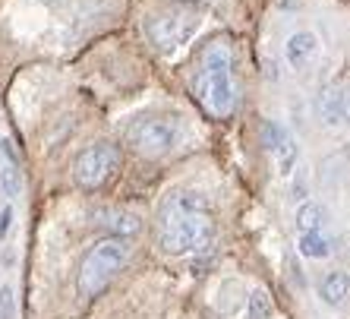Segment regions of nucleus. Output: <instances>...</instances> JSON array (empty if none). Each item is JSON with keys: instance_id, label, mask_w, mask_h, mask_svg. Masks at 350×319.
<instances>
[{"instance_id": "18", "label": "nucleus", "mask_w": 350, "mask_h": 319, "mask_svg": "<svg viewBox=\"0 0 350 319\" xmlns=\"http://www.w3.org/2000/svg\"><path fill=\"white\" fill-rule=\"evenodd\" d=\"M177 3H187V7H202V3H215V0H177Z\"/></svg>"}, {"instance_id": "4", "label": "nucleus", "mask_w": 350, "mask_h": 319, "mask_svg": "<svg viewBox=\"0 0 350 319\" xmlns=\"http://www.w3.org/2000/svg\"><path fill=\"white\" fill-rule=\"evenodd\" d=\"M180 142V123L174 117L148 114L136 117L126 127V146L142 158H164L171 155Z\"/></svg>"}, {"instance_id": "11", "label": "nucleus", "mask_w": 350, "mask_h": 319, "mask_svg": "<svg viewBox=\"0 0 350 319\" xmlns=\"http://www.w3.org/2000/svg\"><path fill=\"white\" fill-rule=\"evenodd\" d=\"M319 114L325 123H347L350 127V86L344 89H328L319 101Z\"/></svg>"}, {"instance_id": "2", "label": "nucleus", "mask_w": 350, "mask_h": 319, "mask_svg": "<svg viewBox=\"0 0 350 319\" xmlns=\"http://www.w3.org/2000/svg\"><path fill=\"white\" fill-rule=\"evenodd\" d=\"M193 95L212 117H230L237 111V82H234V54L228 41H212L202 51L193 73Z\"/></svg>"}, {"instance_id": "3", "label": "nucleus", "mask_w": 350, "mask_h": 319, "mask_svg": "<svg viewBox=\"0 0 350 319\" xmlns=\"http://www.w3.org/2000/svg\"><path fill=\"white\" fill-rule=\"evenodd\" d=\"M130 244L120 238H105L92 246L79 262V275H76V291L79 297H98L111 281L117 279V272L130 262Z\"/></svg>"}, {"instance_id": "13", "label": "nucleus", "mask_w": 350, "mask_h": 319, "mask_svg": "<svg viewBox=\"0 0 350 319\" xmlns=\"http://www.w3.org/2000/svg\"><path fill=\"white\" fill-rule=\"evenodd\" d=\"M328 225V212L322 209L319 203H300V209H297V228H300V234H319V231Z\"/></svg>"}, {"instance_id": "12", "label": "nucleus", "mask_w": 350, "mask_h": 319, "mask_svg": "<svg viewBox=\"0 0 350 319\" xmlns=\"http://www.w3.org/2000/svg\"><path fill=\"white\" fill-rule=\"evenodd\" d=\"M347 291H350V275L341 272V269L328 272L325 279L319 281V297H322L325 303H332V307H338V303L347 297Z\"/></svg>"}, {"instance_id": "7", "label": "nucleus", "mask_w": 350, "mask_h": 319, "mask_svg": "<svg viewBox=\"0 0 350 319\" xmlns=\"http://www.w3.org/2000/svg\"><path fill=\"white\" fill-rule=\"evenodd\" d=\"M259 140H262V146H265V152L275 158L278 174H281V177L293 174L297 158H300V149H297V140L291 136V130L281 127V123H275V120H262Z\"/></svg>"}, {"instance_id": "5", "label": "nucleus", "mask_w": 350, "mask_h": 319, "mask_svg": "<svg viewBox=\"0 0 350 319\" xmlns=\"http://www.w3.org/2000/svg\"><path fill=\"white\" fill-rule=\"evenodd\" d=\"M142 32L158 54H174L199 32V16L189 10H158L142 19Z\"/></svg>"}, {"instance_id": "8", "label": "nucleus", "mask_w": 350, "mask_h": 319, "mask_svg": "<svg viewBox=\"0 0 350 319\" xmlns=\"http://www.w3.org/2000/svg\"><path fill=\"white\" fill-rule=\"evenodd\" d=\"M95 225L98 228L111 231L114 238L126 240V238H136L139 231H142V218L130 209H117V205H107V209H98L95 212Z\"/></svg>"}, {"instance_id": "14", "label": "nucleus", "mask_w": 350, "mask_h": 319, "mask_svg": "<svg viewBox=\"0 0 350 319\" xmlns=\"http://www.w3.org/2000/svg\"><path fill=\"white\" fill-rule=\"evenodd\" d=\"M275 316V303H271L269 291L265 288H256V291H250V297H246V310L240 319H271Z\"/></svg>"}, {"instance_id": "16", "label": "nucleus", "mask_w": 350, "mask_h": 319, "mask_svg": "<svg viewBox=\"0 0 350 319\" xmlns=\"http://www.w3.org/2000/svg\"><path fill=\"white\" fill-rule=\"evenodd\" d=\"M13 316V291L10 288H0V319Z\"/></svg>"}, {"instance_id": "10", "label": "nucleus", "mask_w": 350, "mask_h": 319, "mask_svg": "<svg viewBox=\"0 0 350 319\" xmlns=\"http://www.w3.org/2000/svg\"><path fill=\"white\" fill-rule=\"evenodd\" d=\"M0 190L7 199H16L23 193V174H19V158L13 155V142L0 140Z\"/></svg>"}, {"instance_id": "15", "label": "nucleus", "mask_w": 350, "mask_h": 319, "mask_svg": "<svg viewBox=\"0 0 350 319\" xmlns=\"http://www.w3.org/2000/svg\"><path fill=\"white\" fill-rule=\"evenodd\" d=\"M300 253L306 256V259H325L328 253H332V240L319 231V234H300Z\"/></svg>"}, {"instance_id": "9", "label": "nucleus", "mask_w": 350, "mask_h": 319, "mask_svg": "<svg viewBox=\"0 0 350 319\" xmlns=\"http://www.w3.org/2000/svg\"><path fill=\"white\" fill-rule=\"evenodd\" d=\"M319 51H322V44H319V38L312 32H293L291 38L284 41V60L293 66V70H310L312 64H316Z\"/></svg>"}, {"instance_id": "6", "label": "nucleus", "mask_w": 350, "mask_h": 319, "mask_svg": "<svg viewBox=\"0 0 350 319\" xmlns=\"http://www.w3.org/2000/svg\"><path fill=\"white\" fill-rule=\"evenodd\" d=\"M120 168V149L114 142H92L76 155L73 180L82 190H98L111 180V174Z\"/></svg>"}, {"instance_id": "1", "label": "nucleus", "mask_w": 350, "mask_h": 319, "mask_svg": "<svg viewBox=\"0 0 350 319\" xmlns=\"http://www.w3.org/2000/svg\"><path fill=\"white\" fill-rule=\"evenodd\" d=\"M215 238L212 205L196 190H174L158 209V246L171 256L199 253Z\"/></svg>"}, {"instance_id": "17", "label": "nucleus", "mask_w": 350, "mask_h": 319, "mask_svg": "<svg viewBox=\"0 0 350 319\" xmlns=\"http://www.w3.org/2000/svg\"><path fill=\"white\" fill-rule=\"evenodd\" d=\"M10 225H13V209H10V205H3V209H0V238H7Z\"/></svg>"}]
</instances>
